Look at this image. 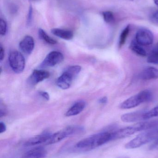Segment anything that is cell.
<instances>
[{"label":"cell","mask_w":158,"mask_h":158,"mask_svg":"<svg viewBox=\"0 0 158 158\" xmlns=\"http://www.w3.org/2000/svg\"><path fill=\"white\" fill-rule=\"evenodd\" d=\"M154 2L156 4V5L158 6V0H154Z\"/></svg>","instance_id":"f546056e"},{"label":"cell","mask_w":158,"mask_h":158,"mask_svg":"<svg viewBox=\"0 0 158 158\" xmlns=\"http://www.w3.org/2000/svg\"><path fill=\"white\" fill-rule=\"evenodd\" d=\"M51 134L50 133H43L40 135L30 138L24 143V145L27 147L34 146L43 144L45 145Z\"/></svg>","instance_id":"9c48e42d"},{"label":"cell","mask_w":158,"mask_h":158,"mask_svg":"<svg viewBox=\"0 0 158 158\" xmlns=\"http://www.w3.org/2000/svg\"><path fill=\"white\" fill-rule=\"evenodd\" d=\"M7 31V24L6 21L1 18L0 19V34L2 36H4Z\"/></svg>","instance_id":"7402d4cb"},{"label":"cell","mask_w":158,"mask_h":158,"mask_svg":"<svg viewBox=\"0 0 158 158\" xmlns=\"http://www.w3.org/2000/svg\"><path fill=\"white\" fill-rule=\"evenodd\" d=\"M147 62L149 64H158V43L151 50L147 57Z\"/></svg>","instance_id":"e0dca14e"},{"label":"cell","mask_w":158,"mask_h":158,"mask_svg":"<svg viewBox=\"0 0 158 158\" xmlns=\"http://www.w3.org/2000/svg\"><path fill=\"white\" fill-rule=\"evenodd\" d=\"M130 26L129 25L122 31L120 36L119 41V46L120 48H121L125 44L127 40V38L130 34Z\"/></svg>","instance_id":"d6986e66"},{"label":"cell","mask_w":158,"mask_h":158,"mask_svg":"<svg viewBox=\"0 0 158 158\" xmlns=\"http://www.w3.org/2000/svg\"><path fill=\"white\" fill-rule=\"evenodd\" d=\"M9 64L12 70L15 73L19 74L25 69V60L21 53L18 51H12L8 56Z\"/></svg>","instance_id":"5b68a950"},{"label":"cell","mask_w":158,"mask_h":158,"mask_svg":"<svg viewBox=\"0 0 158 158\" xmlns=\"http://www.w3.org/2000/svg\"><path fill=\"white\" fill-rule=\"evenodd\" d=\"M145 110L130 112L122 115V121L125 123H133L143 121V115Z\"/></svg>","instance_id":"7c38bea8"},{"label":"cell","mask_w":158,"mask_h":158,"mask_svg":"<svg viewBox=\"0 0 158 158\" xmlns=\"http://www.w3.org/2000/svg\"><path fill=\"white\" fill-rule=\"evenodd\" d=\"M149 148L151 150H158V138L154 141Z\"/></svg>","instance_id":"cb8c5ba5"},{"label":"cell","mask_w":158,"mask_h":158,"mask_svg":"<svg viewBox=\"0 0 158 158\" xmlns=\"http://www.w3.org/2000/svg\"><path fill=\"white\" fill-rule=\"evenodd\" d=\"M139 77L145 81L158 79V69L154 67L146 68L140 73Z\"/></svg>","instance_id":"4fadbf2b"},{"label":"cell","mask_w":158,"mask_h":158,"mask_svg":"<svg viewBox=\"0 0 158 158\" xmlns=\"http://www.w3.org/2000/svg\"><path fill=\"white\" fill-rule=\"evenodd\" d=\"M6 130V126L4 123L2 122L0 123V133H2L4 132Z\"/></svg>","instance_id":"4316f807"},{"label":"cell","mask_w":158,"mask_h":158,"mask_svg":"<svg viewBox=\"0 0 158 158\" xmlns=\"http://www.w3.org/2000/svg\"><path fill=\"white\" fill-rule=\"evenodd\" d=\"M153 98V94L148 90L141 91L136 94L127 98L120 105L122 109H130L136 107L143 103L151 101Z\"/></svg>","instance_id":"7a4b0ae2"},{"label":"cell","mask_w":158,"mask_h":158,"mask_svg":"<svg viewBox=\"0 0 158 158\" xmlns=\"http://www.w3.org/2000/svg\"><path fill=\"white\" fill-rule=\"evenodd\" d=\"M128 158L125 157H120V158Z\"/></svg>","instance_id":"4dcf8cb0"},{"label":"cell","mask_w":158,"mask_h":158,"mask_svg":"<svg viewBox=\"0 0 158 158\" xmlns=\"http://www.w3.org/2000/svg\"><path fill=\"white\" fill-rule=\"evenodd\" d=\"M112 141H114L113 131H104L83 139L77 143L76 148L88 151Z\"/></svg>","instance_id":"6da1fadb"},{"label":"cell","mask_w":158,"mask_h":158,"mask_svg":"<svg viewBox=\"0 0 158 158\" xmlns=\"http://www.w3.org/2000/svg\"><path fill=\"white\" fill-rule=\"evenodd\" d=\"M130 49L133 52L141 56H146L147 55L146 51L143 46L139 44L135 40H134L130 44Z\"/></svg>","instance_id":"2e32d148"},{"label":"cell","mask_w":158,"mask_h":158,"mask_svg":"<svg viewBox=\"0 0 158 158\" xmlns=\"http://www.w3.org/2000/svg\"><path fill=\"white\" fill-rule=\"evenodd\" d=\"M39 94L43 98L47 101L50 99V96L47 92H44V91H40L39 92Z\"/></svg>","instance_id":"d4e9b609"},{"label":"cell","mask_w":158,"mask_h":158,"mask_svg":"<svg viewBox=\"0 0 158 158\" xmlns=\"http://www.w3.org/2000/svg\"><path fill=\"white\" fill-rule=\"evenodd\" d=\"M85 103L83 101H79L74 104L66 112L67 117L76 116L80 113L84 109Z\"/></svg>","instance_id":"5bb4252c"},{"label":"cell","mask_w":158,"mask_h":158,"mask_svg":"<svg viewBox=\"0 0 158 158\" xmlns=\"http://www.w3.org/2000/svg\"><path fill=\"white\" fill-rule=\"evenodd\" d=\"M5 55L4 49L3 48L2 46L1 45L0 46V60L1 61H2L4 59Z\"/></svg>","instance_id":"484cf974"},{"label":"cell","mask_w":158,"mask_h":158,"mask_svg":"<svg viewBox=\"0 0 158 158\" xmlns=\"http://www.w3.org/2000/svg\"><path fill=\"white\" fill-rule=\"evenodd\" d=\"M32 16V8L31 6L29 8L28 13V18H27V24L28 25H30L31 23Z\"/></svg>","instance_id":"603a6c76"},{"label":"cell","mask_w":158,"mask_h":158,"mask_svg":"<svg viewBox=\"0 0 158 158\" xmlns=\"http://www.w3.org/2000/svg\"><path fill=\"white\" fill-rule=\"evenodd\" d=\"M39 37L41 40L50 44H55L57 43L56 40L50 37L42 29L40 28L38 31Z\"/></svg>","instance_id":"ac0fdd59"},{"label":"cell","mask_w":158,"mask_h":158,"mask_svg":"<svg viewBox=\"0 0 158 158\" xmlns=\"http://www.w3.org/2000/svg\"><path fill=\"white\" fill-rule=\"evenodd\" d=\"M47 155V151L42 147H36L23 154L20 158H44Z\"/></svg>","instance_id":"8fae6325"},{"label":"cell","mask_w":158,"mask_h":158,"mask_svg":"<svg viewBox=\"0 0 158 158\" xmlns=\"http://www.w3.org/2000/svg\"><path fill=\"white\" fill-rule=\"evenodd\" d=\"M50 76V73L48 71L36 69L33 70L27 81L30 85H34L48 78Z\"/></svg>","instance_id":"ba28073f"},{"label":"cell","mask_w":158,"mask_h":158,"mask_svg":"<svg viewBox=\"0 0 158 158\" xmlns=\"http://www.w3.org/2000/svg\"><path fill=\"white\" fill-rule=\"evenodd\" d=\"M131 1H134V0H131Z\"/></svg>","instance_id":"1f68e13d"},{"label":"cell","mask_w":158,"mask_h":158,"mask_svg":"<svg viewBox=\"0 0 158 158\" xmlns=\"http://www.w3.org/2000/svg\"><path fill=\"white\" fill-rule=\"evenodd\" d=\"M83 130V128L81 126H68L55 133L51 134L45 145L56 143L70 136L81 133Z\"/></svg>","instance_id":"277c9868"},{"label":"cell","mask_w":158,"mask_h":158,"mask_svg":"<svg viewBox=\"0 0 158 158\" xmlns=\"http://www.w3.org/2000/svg\"><path fill=\"white\" fill-rule=\"evenodd\" d=\"M64 60V56L61 52L53 51L49 53L41 64V68L51 67L60 64Z\"/></svg>","instance_id":"52a82bcc"},{"label":"cell","mask_w":158,"mask_h":158,"mask_svg":"<svg viewBox=\"0 0 158 158\" xmlns=\"http://www.w3.org/2000/svg\"><path fill=\"white\" fill-rule=\"evenodd\" d=\"M51 32L56 36L67 40H72L74 36L73 32L71 31L57 28L52 29Z\"/></svg>","instance_id":"9a60e30c"},{"label":"cell","mask_w":158,"mask_h":158,"mask_svg":"<svg viewBox=\"0 0 158 158\" xmlns=\"http://www.w3.org/2000/svg\"><path fill=\"white\" fill-rule=\"evenodd\" d=\"M35 45L34 39L30 36H25L19 43V47L24 53L29 55L32 52Z\"/></svg>","instance_id":"30bf717a"},{"label":"cell","mask_w":158,"mask_h":158,"mask_svg":"<svg viewBox=\"0 0 158 158\" xmlns=\"http://www.w3.org/2000/svg\"><path fill=\"white\" fill-rule=\"evenodd\" d=\"M81 70L79 65L71 66L66 69L57 81V85L63 90L68 89L71 86L73 80L78 76Z\"/></svg>","instance_id":"3957f363"},{"label":"cell","mask_w":158,"mask_h":158,"mask_svg":"<svg viewBox=\"0 0 158 158\" xmlns=\"http://www.w3.org/2000/svg\"><path fill=\"white\" fill-rule=\"evenodd\" d=\"M154 36L151 31L146 28L138 30L135 35V40L142 46H148L153 43Z\"/></svg>","instance_id":"8992f818"},{"label":"cell","mask_w":158,"mask_h":158,"mask_svg":"<svg viewBox=\"0 0 158 158\" xmlns=\"http://www.w3.org/2000/svg\"><path fill=\"white\" fill-rule=\"evenodd\" d=\"M99 103L100 104H105L106 103H107V102H108V98L106 97H104L101 98L100 99L98 100Z\"/></svg>","instance_id":"83f0119b"},{"label":"cell","mask_w":158,"mask_h":158,"mask_svg":"<svg viewBox=\"0 0 158 158\" xmlns=\"http://www.w3.org/2000/svg\"><path fill=\"white\" fill-rule=\"evenodd\" d=\"M103 16L105 21L108 24L113 23L115 20L114 15L111 11H107L103 12Z\"/></svg>","instance_id":"44dd1931"},{"label":"cell","mask_w":158,"mask_h":158,"mask_svg":"<svg viewBox=\"0 0 158 158\" xmlns=\"http://www.w3.org/2000/svg\"><path fill=\"white\" fill-rule=\"evenodd\" d=\"M158 117V106L149 110H145L143 115V121Z\"/></svg>","instance_id":"ffe728a7"},{"label":"cell","mask_w":158,"mask_h":158,"mask_svg":"<svg viewBox=\"0 0 158 158\" xmlns=\"http://www.w3.org/2000/svg\"><path fill=\"white\" fill-rule=\"evenodd\" d=\"M154 19L155 21L158 24V11L156 12L154 15Z\"/></svg>","instance_id":"f1b7e54d"}]
</instances>
